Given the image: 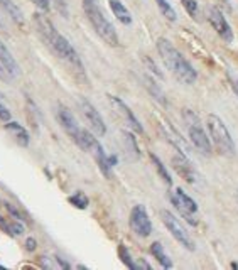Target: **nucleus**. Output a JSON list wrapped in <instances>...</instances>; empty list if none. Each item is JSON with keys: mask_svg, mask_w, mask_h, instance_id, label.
Masks as SVG:
<instances>
[{"mask_svg": "<svg viewBox=\"0 0 238 270\" xmlns=\"http://www.w3.org/2000/svg\"><path fill=\"white\" fill-rule=\"evenodd\" d=\"M32 21H34V26L37 29V34L41 36V39L44 41V44L49 47L61 61H65L66 64L70 66V70L75 73L78 80L86 81L85 66L80 59V54H78L75 47L71 46V42L56 31V27L52 26V22L44 14L36 12L32 16Z\"/></svg>", "mask_w": 238, "mask_h": 270, "instance_id": "nucleus-1", "label": "nucleus"}, {"mask_svg": "<svg viewBox=\"0 0 238 270\" xmlns=\"http://www.w3.org/2000/svg\"><path fill=\"white\" fill-rule=\"evenodd\" d=\"M108 162H110V166L113 167L115 164L118 162V157H116V156H110V157H108Z\"/></svg>", "mask_w": 238, "mask_h": 270, "instance_id": "nucleus-39", "label": "nucleus"}, {"mask_svg": "<svg viewBox=\"0 0 238 270\" xmlns=\"http://www.w3.org/2000/svg\"><path fill=\"white\" fill-rule=\"evenodd\" d=\"M124 139H125V142L129 144V147H130V151H132L135 156H140V151H139V146H137V142H135V137H134V133H130V132H124Z\"/></svg>", "mask_w": 238, "mask_h": 270, "instance_id": "nucleus-27", "label": "nucleus"}, {"mask_svg": "<svg viewBox=\"0 0 238 270\" xmlns=\"http://www.w3.org/2000/svg\"><path fill=\"white\" fill-rule=\"evenodd\" d=\"M155 4H157V7L161 9L162 16L169 19V21H176L177 16H176V11L172 9L171 4L167 2V0H155Z\"/></svg>", "mask_w": 238, "mask_h": 270, "instance_id": "nucleus-23", "label": "nucleus"}, {"mask_svg": "<svg viewBox=\"0 0 238 270\" xmlns=\"http://www.w3.org/2000/svg\"><path fill=\"white\" fill-rule=\"evenodd\" d=\"M52 6L57 12H60V16L63 17H68L70 16V12H68V6H66V0H51Z\"/></svg>", "mask_w": 238, "mask_h": 270, "instance_id": "nucleus-28", "label": "nucleus"}, {"mask_svg": "<svg viewBox=\"0 0 238 270\" xmlns=\"http://www.w3.org/2000/svg\"><path fill=\"white\" fill-rule=\"evenodd\" d=\"M36 240L34 238H27V242H26V248L29 250V252H34V250H36Z\"/></svg>", "mask_w": 238, "mask_h": 270, "instance_id": "nucleus-36", "label": "nucleus"}, {"mask_svg": "<svg viewBox=\"0 0 238 270\" xmlns=\"http://www.w3.org/2000/svg\"><path fill=\"white\" fill-rule=\"evenodd\" d=\"M150 253L154 255L155 260H157L164 268H172V260L169 258L166 250H164V247L159 242H154L152 245H150Z\"/></svg>", "mask_w": 238, "mask_h": 270, "instance_id": "nucleus-20", "label": "nucleus"}, {"mask_svg": "<svg viewBox=\"0 0 238 270\" xmlns=\"http://www.w3.org/2000/svg\"><path fill=\"white\" fill-rule=\"evenodd\" d=\"M0 7L6 11V14L14 22L19 24V26H24V16H22L21 9H19L12 0H0Z\"/></svg>", "mask_w": 238, "mask_h": 270, "instance_id": "nucleus-19", "label": "nucleus"}, {"mask_svg": "<svg viewBox=\"0 0 238 270\" xmlns=\"http://www.w3.org/2000/svg\"><path fill=\"white\" fill-rule=\"evenodd\" d=\"M145 86H147L150 93L154 95V98H155V100H157V101H161L162 105H166V98H164V93H162V90L159 88V86L155 85L154 81L149 78V76H147V78H145Z\"/></svg>", "mask_w": 238, "mask_h": 270, "instance_id": "nucleus-24", "label": "nucleus"}, {"mask_svg": "<svg viewBox=\"0 0 238 270\" xmlns=\"http://www.w3.org/2000/svg\"><path fill=\"white\" fill-rule=\"evenodd\" d=\"M206 16H208V21H210L213 29L218 32V36H220L223 41L231 42L233 41V32H231L230 24L226 22L225 16H223V14L218 11L216 7H208Z\"/></svg>", "mask_w": 238, "mask_h": 270, "instance_id": "nucleus-12", "label": "nucleus"}, {"mask_svg": "<svg viewBox=\"0 0 238 270\" xmlns=\"http://www.w3.org/2000/svg\"><path fill=\"white\" fill-rule=\"evenodd\" d=\"M236 201H238V192H236Z\"/></svg>", "mask_w": 238, "mask_h": 270, "instance_id": "nucleus-43", "label": "nucleus"}, {"mask_svg": "<svg viewBox=\"0 0 238 270\" xmlns=\"http://www.w3.org/2000/svg\"><path fill=\"white\" fill-rule=\"evenodd\" d=\"M54 258H56V262H57V265H60L61 268H70V263L65 262V260H63L61 257H54Z\"/></svg>", "mask_w": 238, "mask_h": 270, "instance_id": "nucleus-38", "label": "nucleus"}, {"mask_svg": "<svg viewBox=\"0 0 238 270\" xmlns=\"http://www.w3.org/2000/svg\"><path fill=\"white\" fill-rule=\"evenodd\" d=\"M0 228H2L4 231H6V233H9V235H12L11 225H9V223H7V221L2 218V216H0Z\"/></svg>", "mask_w": 238, "mask_h": 270, "instance_id": "nucleus-35", "label": "nucleus"}, {"mask_svg": "<svg viewBox=\"0 0 238 270\" xmlns=\"http://www.w3.org/2000/svg\"><path fill=\"white\" fill-rule=\"evenodd\" d=\"M135 265H137V268H144V270H150V265H149L147 262H144V260H142V258H139V262H137V263H135Z\"/></svg>", "mask_w": 238, "mask_h": 270, "instance_id": "nucleus-37", "label": "nucleus"}, {"mask_svg": "<svg viewBox=\"0 0 238 270\" xmlns=\"http://www.w3.org/2000/svg\"><path fill=\"white\" fill-rule=\"evenodd\" d=\"M183 117L186 120V125H188V133H189V139H191L193 146L201 151L205 156H211L213 154V149H211V141L206 137L205 130L201 128L200 125V118L194 115L191 110H184L183 112Z\"/></svg>", "mask_w": 238, "mask_h": 270, "instance_id": "nucleus-5", "label": "nucleus"}, {"mask_svg": "<svg viewBox=\"0 0 238 270\" xmlns=\"http://www.w3.org/2000/svg\"><path fill=\"white\" fill-rule=\"evenodd\" d=\"M108 100H110V103H111V107H113L116 112H118L120 115L124 117V120L127 122V125L132 130H135L137 133H144V127H142V123L139 122L137 117L134 115V112L127 107V103H125L124 100H120V98H116V96L113 95H108Z\"/></svg>", "mask_w": 238, "mask_h": 270, "instance_id": "nucleus-13", "label": "nucleus"}, {"mask_svg": "<svg viewBox=\"0 0 238 270\" xmlns=\"http://www.w3.org/2000/svg\"><path fill=\"white\" fill-rule=\"evenodd\" d=\"M231 268H238V263H236V262H233V263H231Z\"/></svg>", "mask_w": 238, "mask_h": 270, "instance_id": "nucleus-41", "label": "nucleus"}, {"mask_svg": "<svg viewBox=\"0 0 238 270\" xmlns=\"http://www.w3.org/2000/svg\"><path fill=\"white\" fill-rule=\"evenodd\" d=\"M159 128H161L164 137L167 139V142L171 144V146H174V149H176L177 152H183V154H186V156L191 152V147H189L188 141L179 133V130L176 127H172L171 122H167L166 118H161L159 120Z\"/></svg>", "mask_w": 238, "mask_h": 270, "instance_id": "nucleus-11", "label": "nucleus"}, {"mask_svg": "<svg viewBox=\"0 0 238 270\" xmlns=\"http://www.w3.org/2000/svg\"><path fill=\"white\" fill-rule=\"evenodd\" d=\"M90 152L95 156V161H96V164H98V169L101 171V174L110 179V177H111V166L108 162V156L105 154L103 147H101V144L98 142V139H96V137L91 141Z\"/></svg>", "mask_w": 238, "mask_h": 270, "instance_id": "nucleus-15", "label": "nucleus"}, {"mask_svg": "<svg viewBox=\"0 0 238 270\" xmlns=\"http://www.w3.org/2000/svg\"><path fill=\"white\" fill-rule=\"evenodd\" d=\"M118 257H120V260H122L125 265H127L129 268H132V270L137 268V265H135L132 257H130V253H129V250H127V247H125V245H118Z\"/></svg>", "mask_w": 238, "mask_h": 270, "instance_id": "nucleus-25", "label": "nucleus"}, {"mask_svg": "<svg viewBox=\"0 0 238 270\" xmlns=\"http://www.w3.org/2000/svg\"><path fill=\"white\" fill-rule=\"evenodd\" d=\"M130 228L134 230L135 235L142 236V238L152 233V221H150L144 205H135L130 211Z\"/></svg>", "mask_w": 238, "mask_h": 270, "instance_id": "nucleus-9", "label": "nucleus"}, {"mask_svg": "<svg viewBox=\"0 0 238 270\" xmlns=\"http://www.w3.org/2000/svg\"><path fill=\"white\" fill-rule=\"evenodd\" d=\"M31 2H32L37 9H41V11L49 12V9H51V0H31Z\"/></svg>", "mask_w": 238, "mask_h": 270, "instance_id": "nucleus-30", "label": "nucleus"}, {"mask_svg": "<svg viewBox=\"0 0 238 270\" xmlns=\"http://www.w3.org/2000/svg\"><path fill=\"white\" fill-rule=\"evenodd\" d=\"M0 61L7 66V70L11 71V75L14 76V78H17V76H19V64H17V61L14 59L11 51L7 49V46L4 44L2 41H0Z\"/></svg>", "mask_w": 238, "mask_h": 270, "instance_id": "nucleus-18", "label": "nucleus"}, {"mask_svg": "<svg viewBox=\"0 0 238 270\" xmlns=\"http://www.w3.org/2000/svg\"><path fill=\"white\" fill-rule=\"evenodd\" d=\"M108 4H110V9H111V12H113V16L118 19L120 22L125 24V26L132 24V16H130L129 9L122 4V0H108Z\"/></svg>", "mask_w": 238, "mask_h": 270, "instance_id": "nucleus-17", "label": "nucleus"}, {"mask_svg": "<svg viewBox=\"0 0 238 270\" xmlns=\"http://www.w3.org/2000/svg\"><path fill=\"white\" fill-rule=\"evenodd\" d=\"M56 117H57V122H60L63 130L71 137V141L75 142L78 147H81L83 151H86V141H85L86 130L80 127V123L76 122V118L73 117V113L70 110L66 107H63V105H60V107H57V112H56Z\"/></svg>", "mask_w": 238, "mask_h": 270, "instance_id": "nucleus-6", "label": "nucleus"}, {"mask_svg": "<svg viewBox=\"0 0 238 270\" xmlns=\"http://www.w3.org/2000/svg\"><path fill=\"white\" fill-rule=\"evenodd\" d=\"M0 80H2V81H7V83H11V81L16 80V78H14V76L11 75V71L7 70V66L4 64L2 61H0Z\"/></svg>", "mask_w": 238, "mask_h": 270, "instance_id": "nucleus-29", "label": "nucleus"}, {"mask_svg": "<svg viewBox=\"0 0 238 270\" xmlns=\"http://www.w3.org/2000/svg\"><path fill=\"white\" fill-rule=\"evenodd\" d=\"M181 4H183L184 11H186L193 19L198 17V2L196 0H181Z\"/></svg>", "mask_w": 238, "mask_h": 270, "instance_id": "nucleus-26", "label": "nucleus"}, {"mask_svg": "<svg viewBox=\"0 0 238 270\" xmlns=\"http://www.w3.org/2000/svg\"><path fill=\"white\" fill-rule=\"evenodd\" d=\"M150 161H152L155 171H157V174L164 179V182H166L167 186H172V177H171V174L167 172V169L164 167V164L161 162V159L155 156V154H150Z\"/></svg>", "mask_w": 238, "mask_h": 270, "instance_id": "nucleus-21", "label": "nucleus"}, {"mask_svg": "<svg viewBox=\"0 0 238 270\" xmlns=\"http://www.w3.org/2000/svg\"><path fill=\"white\" fill-rule=\"evenodd\" d=\"M144 62H145V64H149V66H150V71H152V73H155L157 76H161V78H162V73H159L157 68H155V64L149 59V57H144Z\"/></svg>", "mask_w": 238, "mask_h": 270, "instance_id": "nucleus-34", "label": "nucleus"}, {"mask_svg": "<svg viewBox=\"0 0 238 270\" xmlns=\"http://www.w3.org/2000/svg\"><path fill=\"white\" fill-rule=\"evenodd\" d=\"M0 120H2V122H11V112H9L2 103H0Z\"/></svg>", "mask_w": 238, "mask_h": 270, "instance_id": "nucleus-31", "label": "nucleus"}, {"mask_svg": "<svg viewBox=\"0 0 238 270\" xmlns=\"http://www.w3.org/2000/svg\"><path fill=\"white\" fill-rule=\"evenodd\" d=\"M231 86H233V91H235V93H236V96H238V80H233Z\"/></svg>", "mask_w": 238, "mask_h": 270, "instance_id": "nucleus-40", "label": "nucleus"}, {"mask_svg": "<svg viewBox=\"0 0 238 270\" xmlns=\"http://www.w3.org/2000/svg\"><path fill=\"white\" fill-rule=\"evenodd\" d=\"M159 215H161L162 223L166 225L169 233L174 236V240H177L179 245H183V247L188 248L189 252H194V250H196V245H194L193 238L189 236L188 230L184 228L181 221H179L176 216H174L171 211H167V210H161V213H159Z\"/></svg>", "mask_w": 238, "mask_h": 270, "instance_id": "nucleus-8", "label": "nucleus"}, {"mask_svg": "<svg viewBox=\"0 0 238 270\" xmlns=\"http://www.w3.org/2000/svg\"><path fill=\"white\" fill-rule=\"evenodd\" d=\"M70 202L78 210H86L90 205V199L83 191H76L75 194L70 196Z\"/></svg>", "mask_w": 238, "mask_h": 270, "instance_id": "nucleus-22", "label": "nucleus"}, {"mask_svg": "<svg viewBox=\"0 0 238 270\" xmlns=\"http://www.w3.org/2000/svg\"><path fill=\"white\" fill-rule=\"evenodd\" d=\"M78 105H80L81 113H83V117H85L86 122H88L91 130H93V132L98 135V137H103V135L106 133V125L103 122V118H101V115H100L98 110H96L86 98H80V100H78Z\"/></svg>", "mask_w": 238, "mask_h": 270, "instance_id": "nucleus-10", "label": "nucleus"}, {"mask_svg": "<svg viewBox=\"0 0 238 270\" xmlns=\"http://www.w3.org/2000/svg\"><path fill=\"white\" fill-rule=\"evenodd\" d=\"M206 125H208V130H210L211 142L218 151V154L226 156V157L235 156V151H236L235 142H233L231 135L228 132L226 125L223 123V120L218 117V115L210 113L206 118Z\"/></svg>", "mask_w": 238, "mask_h": 270, "instance_id": "nucleus-4", "label": "nucleus"}, {"mask_svg": "<svg viewBox=\"0 0 238 270\" xmlns=\"http://www.w3.org/2000/svg\"><path fill=\"white\" fill-rule=\"evenodd\" d=\"M157 51H159V54H161L162 62L166 64V68L174 75V78H176L179 83L193 85L194 81H196L198 78L196 70H194L188 62L186 57L172 46L171 41L166 39V37L157 39Z\"/></svg>", "mask_w": 238, "mask_h": 270, "instance_id": "nucleus-2", "label": "nucleus"}, {"mask_svg": "<svg viewBox=\"0 0 238 270\" xmlns=\"http://www.w3.org/2000/svg\"><path fill=\"white\" fill-rule=\"evenodd\" d=\"M6 130L12 135L14 139H16V142L19 144V146H22V147L29 146L31 137H29V132L22 127V125H19L17 122H7L6 123Z\"/></svg>", "mask_w": 238, "mask_h": 270, "instance_id": "nucleus-16", "label": "nucleus"}, {"mask_svg": "<svg viewBox=\"0 0 238 270\" xmlns=\"http://www.w3.org/2000/svg\"><path fill=\"white\" fill-rule=\"evenodd\" d=\"M169 199H171V202L174 205V208L177 210V213L181 215L189 225H193V226L198 225V220H196L198 205L193 197H189L181 187H177V189L169 192Z\"/></svg>", "mask_w": 238, "mask_h": 270, "instance_id": "nucleus-7", "label": "nucleus"}, {"mask_svg": "<svg viewBox=\"0 0 238 270\" xmlns=\"http://www.w3.org/2000/svg\"><path fill=\"white\" fill-rule=\"evenodd\" d=\"M171 164H172L174 171H176L184 181H188V182H194V181H196V172H194L191 162L188 161L186 154L179 152V154H176V156H172Z\"/></svg>", "mask_w": 238, "mask_h": 270, "instance_id": "nucleus-14", "label": "nucleus"}, {"mask_svg": "<svg viewBox=\"0 0 238 270\" xmlns=\"http://www.w3.org/2000/svg\"><path fill=\"white\" fill-rule=\"evenodd\" d=\"M83 11L86 14V17H88L91 27L95 29V32L98 34L106 44L111 47H116L120 44L118 34L115 31L113 24L105 17V14L100 9L96 0H83Z\"/></svg>", "mask_w": 238, "mask_h": 270, "instance_id": "nucleus-3", "label": "nucleus"}, {"mask_svg": "<svg viewBox=\"0 0 238 270\" xmlns=\"http://www.w3.org/2000/svg\"><path fill=\"white\" fill-rule=\"evenodd\" d=\"M0 270H4V267H2V265H0Z\"/></svg>", "mask_w": 238, "mask_h": 270, "instance_id": "nucleus-42", "label": "nucleus"}, {"mask_svg": "<svg viewBox=\"0 0 238 270\" xmlns=\"http://www.w3.org/2000/svg\"><path fill=\"white\" fill-rule=\"evenodd\" d=\"M11 230H12V235H22L24 233V225H21V223H11Z\"/></svg>", "mask_w": 238, "mask_h": 270, "instance_id": "nucleus-33", "label": "nucleus"}, {"mask_svg": "<svg viewBox=\"0 0 238 270\" xmlns=\"http://www.w3.org/2000/svg\"><path fill=\"white\" fill-rule=\"evenodd\" d=\"M6 208H7L9 213H11V215L14 216V218H17V220H21V218H22L21 213H19V211H17L16 208H14V205H11V202H6Z\"/></svg>", "mask_w": 238, "mask_h": 270, "instance_id": "nucleus-32", "label": "nucleus"}]
</instances>
